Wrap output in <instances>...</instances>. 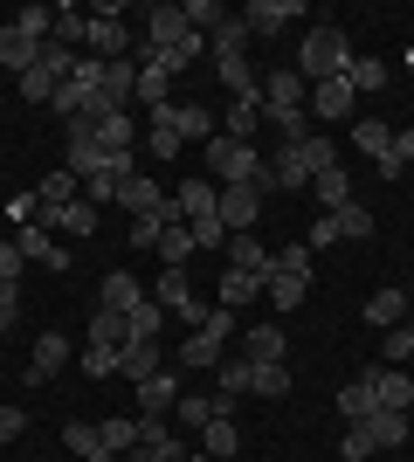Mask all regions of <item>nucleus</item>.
<instances>
[{
    "label": "nucleus",
    "mask_w": 414,
    "mask_h": 462,
    "mask_svg": "<svg viewBox=\"0 0 414 462\" xmlns=\"http://www.w3.org/2000/svg\"><path fill=\"white\" fill-rule=\"evenodd\" d=\"M345 62H353V42H345V28H338V21H317L311 35H304L297 77H304V83H332V77H345Z\"/></svg>",
    "instance_id": "1"
},
{
    "label": "nucleus",
    "mask_w": 414,
    "mask_h": 462,
    "mask_svg": "<svg viewBox=\"0 0 414 462\" xmlns=\"http://www.w3.org/2000/svg\"><path fill=\"white\" fill-rule=\"evenodd\" d=\"M207 173L215 187H270V159L242 138H207Z\"/></svg>",
    "instance_id": "2"
},
{
    "label": "nucleus",
    "mask_w": 414,
    "mask_h": 462,
    "mask_svg": "<svg viewBox=\"0 0 414 462\" xmlns=\"http://www.w3.org/2000/svg\"><path fill=\"white\" fill-rule=\"evenodd\" d=\"M235 318H242V310H221V304H215V310H207V325H200L194 338L179 346V366H187V373H215L221 359H228L221 346L235 338Z\"/></svg>",
    "instance_id": "3"
},
{
    "label": "nucleus",
    "mask_w": 414,
    "mask_h": 462,
    "mask_svg": "<svg viewBox=\"0 0 414 462\" xmlns=\"http://www.w3.org/2000/svg\"><path fill=\"white\" fill-rule=\"evenodd\" d=\"M118 14H124L118 0L90 7V28H83V42H90V56H97V62H118V56H132V28H124Z\"/></svg>",
    "instance_id": "4"
},
{
    "label": "nucleus",
    "mask_w": 414,
    "mask_h": 462,
    "mask_svg": "<svg viewBox=\"0 0 414 462\" xmlns=\"http://www.w3.org/2000/svg\"><path fill=\"white\" fill-rule=\"evenodd\" d=\"M187 35H200L194 21H187V7H179V0H152V14H145V49H179Z\"/></svg>",
    "instance_id": "5"
},
{
    "label": "nucleus",
    "mask_w": 414,
    "mask_h": 462,
    "mask_svg": "<svg viewBox=\"0 0 414 462\" xmlns=\"http://www.w3.org/2000/svg\"><path fill=\"white\" fill-rule=\"evenodd\" d=\"M152 297H159V310H173V318H187V325H207V304H200V297H194V283H187V270H159V290H152Z\"/></svg>",
    "instance_id": "6"
},
{
    "label": "nucleus",
    "mask_w": 414,
    "mask_h": 462,
    "mask_svg": "<svg viewBox=\"0 0 414 462\" xmlns=\"http://www.w3.org/2000/svg\"><path fill=\"white\" fill-rule=\"evenodd\" d=\"M215 214L228 235H256V214H262V187H221L215 193Z\"/></svg>",
    "instance_id": "7"
},
{
    "label": "nucleus",
    "mask_w": 414,
    "mask_h": 462,
    "mask_svg": "<svg viewBox=\"0 0 414 462\" xmlns=\"http://www.w3.org/2000/svg\"><path fill=\"white\" fill-rule=\"evenodd\" d=\"M173 77H179V69H173L166 49H138V104H152V111H159V104H173V97H166Z\"/></svg>",
    "instance_id": "8"
},
{
    "label": "nucleus",
    "mask_w": 414,
    "mask_h": 462,
    "mask_svg": "<svg viewBox=\"0 0 414 462\" xmlns=\"http://www.w3.org/2000/svg\"><path fill=\"white\" fill-rule=\"evenodd\" d=\"M304 111H311L317 125H345V117L359 111V97H353L345 77H332V83H311V104H304Z\"/></svg>",
    "instance_id": "9"
},
{
    "label": "nucleus",
    "mask_w": 414,
    "mask_h": 462,
    "mask_svg": "<svg viewBox=\"0 0 414 462\" xmlns=\"http://www.w3.org/2000/svg\"><path fill=\"white\" fill-rule=\"evenodd\" d=\"M311 104V83L297 69H262V111H304Z\"/></svg>",
    "instance_id": "10"
},
{
    "label": "nucleus",
    "mask_w": 414,
    "mask_h": 462,
    "mask_svg": "<svg viewBox=\"0 0 414 462\" xmlns=\"http://www.w3.org/2000/svg\"><path fill=\"white\" fill-rule=\"evenodd\" d=\"M317 166H311V138L304 145H276L270 152V187H311Z\"/></svg>",
    "instance_id": "11"
},
{
    "label": "nucleus",
    "mask_w": 414,
    "mask_h": 462,
    "mask_svg": "<svg viewBox=\"0 0 414 462\" xmlns=\"http://www.w3.org/2000/svg\"><path fill=\"white\" fill-rule=\"evenodd\" d=\"M228 270L270 283V276H276V249H270V242H256V235H228Z\"/></svg>",
    "instance_id": "12"
},
{
    "label": "nucleus",
    "mask_w": 414,
    "mask_h": 462,
    "mask_svg": "<svg viewBox=\"0 0 414 462\" xmlns=\"http://www.w3.org/2000/svg\"><path fill=\"white\" fill-rule=\"evenodd\" d=\"M132 407H145L138 421H159L166 407H179V366H159L152 380H138V401Z\"/></svg>",
    "instance_id": "13"
},
{
    "label": "nucleus",
    "mask_w": 414,
    "mask_h": 462,
    "mask_svg": "<svg viewBox=\"0 0 414 462\" xmlns=\"http://www.w3.org/2000/svg\"><path fill=\"white\" fill-rule=\"evenodd\" d=\"M242 21H249V35H283L290 21H304V0H249Z\"/></svg>",
    "instance_id": "14"
},
{
    "label": "nucleus",
    "mask_w": 414,
    "mask_h": 462,
    "mask_svg": "<svg viewBox=\"0 0 414 462\" xmlns=\"http://www.w3.org/2000/svg\"><path fill=\"white\" fill-rule=\"evenodd\" d=\"M145 297H152V290L138 283L132 270H111V276L97 283V310H118V318H132V310L145 304Z\"/></svg>",
    "instance_id": "15"
},
{
    "label": "nucleus",
    "mask_w": 414,
    "mask_h": 462,
    "mask_svg": "<svg viewBox=\"0 0 414 462\" xmlns=\"http://www.w3.org/2000/svg\"><path fill=\"white\" fill-rule=\"evenodd\" d=\"M69 366V338H62V331H41L35 338V352H28V380H56V373Z\"/></svg>",
    "instance_id": "16"
},
{
    "label": "nucleus",
    "mask_w": 414,
    "mask_h": 462,
    "mask_svg": "<svg viewBox=\"0 0 414 462\" xmlns=\"http://www.w3.org/2000/svg\"><path fill=\"white\" fill-rule=\"evenodd\" d=\"M14 249L28 255V263H41V270H69V249H56L41 221H28V228H14Z\"/></svg>",
    "instance_id": "17"
},
{
    "label": "nucleus",
    "mask_w": 414,
    "mask_h": 462,
    "mask_svg": "<svg viewBox=\"0 0 414 462\" xmlns=\"http://www.w3.org/2000/svg\"><path fill=\"white\" fill-rule=\"evenodd\" d=\"M124 462H179L173 428H166V421H138V448H132Z\"/></svg>",
    "instance_id": "18"
},
{
    "label": "nucleus",
    "mask_w": 414,
    "mask_h": 462,
    "mask_svg": "<svg viewBox=\"0 0 414 462\" xmlns=\"http://www.w3.org/2000/svg\"><path fill=\"white\" fill-rule=\"evenodd\" d=\"M35 62H41V42H35V35H21L14 21H7V28H0V69H14V77H28Z\"/></svg>",
    "instance_id": "19"
},
{
    "label": "nucleus",
    "mask_w": 414,
    "mask_h": 462,
    "mask_svg": "<svg viewBox=\"0 0 414 462\" xmlns=\"http://www.w3.org/2000/svg\"><path fill=\"white\" fill-rule=\"evenodd\" d=\"M408 310H414L408 290H373V297H366V325H373V331H394V325H408Z\"/></svg>",
    "instance_id": "20"
},
{
    "label": "nucleus",
    "mask_w": 414,
    "mask_h": 462,
    "mask_svg": "<svg viewBox=\"0 0 414 462\" xmlns=\"http://www.w3.org/2000/svg\"><path fill=\"white\" fill-rule=\"evenodd\" d=\"M256 132H262V97H235L228 117H221V138H242V145H249Z\"/></svg>",
    "instance_id": "21"
},
{
    "label": "nucleus",
    "mask_w": 414,
    "mask_h": 462,
    "mask_svg": "<svg viewBox=\"0 0 414 462\" xmlns=\"http://www.w3.org/2000/svg\"><path fill=\"white\" fill-rule=\"evenodd\" d=\"M373 407H394V414H408V407H414V380H408L400 366L373 373Z\"/></svg>",
    "instance_id": "22"
},
{
    "label": "nucleus",
    "mask_w": 414,
    "mask_h": 462,
    "mask_svg": "<svg viewBox=\"0 0 414 462\" xmlns=\"http://www.w3.org/2000/svg\"><path fill=\"white\" fill-rule=\"evenodd\" d=\"M41 228L49 235H97V208H90V200H69V208L41 214Z\"/></svg>",
    "instance_id": "23"
},
{
    "label": "nucleus",
    "mask_w": 414,
    "mask_h": 462,
    "mask_svg": "<svg viewBox=\"0 0 414 462\" xmlns=\"http://www.w3.org/2000/svg\"><path fill=\"white\" fill-rule=\"evenodd\" d=\"M242 352H249L256 366H270V359L290 352V338H283V325H249V331H242Z\"/></svg>",
    "instance_id": "24"
},
{
    "label": "nucleus",
    "mask_w": 414,
    "mask_h": 462,
    "mask_svg": "<svg viewBox=\"0 0 414 462\" xmlns=\"http://www.w3.org/2000/svg\"><path fill=\"white\" fill-rule=\"evenodd\" d=\"M35 200H41V214H56V208H69V200H83V180L77 173H41V187H35Z\"/></svg>",
    "instance_id": "25"
},
{
    "label": "nucleus",
    "mask_w": 414,
    "mask_h": 462,
    "mask_svg": "<svg viewBox=\"0 0 414 462\" xmlns=\"http://www.w3.org/2000/svg\"><path fill=\"white\" fill-rule=\"evenodd\" d=\"M262 290H270V304H276V310H297L304 297H311V270H276Z\"/></svg>",
    "instance_id": "26"
},
{
    "label": "nucleus",
    "mask_w": 414,
    "mask_h": 462,
    "mask_svg": "<svg viewBox=\"0 0 414 462\" xmlns=\"http://www.w3.org/2000/svg\"><path fill=\"white\" fill-rule=\"evenodd\" d=\"M118 373H124V380H152V373H159V338H132V346H124L118 352Z\"/></svg>",
    "instance_id": "27"
},
{
    "label": "nucleus",
    "mask_w": 414,
    "mask_h": 462,
    "mask_svg": "<svg viewBox=\"0 0 414 462\" xmlns=\"http://www.w3.org/2000/svg\"><path fill=\"white\" fill-rule=\"evenodd\" d=\"M159 263H166V270H187V255H194V228H187V221H166V228H159Z\"/></svg>",
    "instance_id": "28"
},
{
    "label": "nucleus",
    "mask_w": 414,
    "mask_h": 462,
    "mask_svg": "<svg viewBox=\"0 0 414 462\" xmlns=\"http://www.w3.org/2000/svg\"><path fill=\"white\" fill-rule=\"evenodd\" d=\"M62 448H69V456H83V462H118L111 448H104V435H97L90 421H69V428H62Z\"/></svg>",
    "instance_id": "29"
},
{
    "label": "nucleus",
    "mask_w": 414,
    "mask_h": 462,
    "mask_svg": "<svg viewBox=\"0 0 414 462\" xmlns=\"http://www.w3.org/2000/svg\"><path fill=\"white\" fill-rule=\"evenodd\" d=\"M338 414H345V421H366V414H373V373H359V380H345L338 386Z\"/></svg>",
    "instance_id": "30"
},
{
    "label": "nucleus",
    "mask_w": 414,
    "mask_h": 462,
    "mask_svg": "<svg viewBox=\"0 0 414 462\" xmlns=\"http://www.w3.org/2000/svg\"><path fill=\"white\" fill-rule=\"evenodd\" d=\"M353 145L380 166V159L394 152V125H380V117H359V125H353Z\"/></svg>",
    "instance_id": "31"
},
{
    "label": "nucleus",
    "mask_w": 414,
    "mask_h": 462,
    "mask_svg": "<svg viewBox=\"0 0 414 462\" xmlns=\"http://www.w3.org/2000/svg\"><path fill=\"white\" fill-rule=\"evenodd\" d=\"M311 187H317V208H325V214L353 208V180H345V166H325V173H317Z\"/></svg>",
    "instance_id": "32"
},
{
    "label": "nucleus",
    "mask_w": 414,
    "mask_h": 462,
    "mask_svg": "<svg viewBox=\"0 0 414 462\" xmlns=\"http://www.w3.org/2000/svg\"><path fill=\"white\" fill-rule=\"evenodd\" d=\"M366 435H373V448H400V442H408V414L373 407V414H366Z\"/></svg>",
    "instance_id": "33"
},
{
    "label": "nucleus",
    "mask_w": 414,
    "mask_h": 462,
    "mask_svg": "<svg viewBox=\"0 0 414 462\" xmlns=\"http://www.w3.org/2000/svg\"><path fill=\"white\" fill-rule=\"evenodd\" d=\"M173 132L187 145V138H221V125L207 117V104H173Z\"/></svg>",
    "instance_id": "34"
},
{
    "label": "nucleus",
    "mask_w": 414,
    "mask_h": 462,
    "mask_svg": "<svg viewBox=\"0 0 414 462\" xmlns=\"http://www.w3.org/2000/svg\"><path fill=\"white\" fill-rule=\"evenodd\" d=\"M97 435H104V448L124 462L138 448V414H111V421H97Z\"/></svg>",
    "instance_id": "35"
},
{
    "label": "nucleus",
    "mask_w": 414,
    "mask_h": 462,
    "mask_svg": "<svg viewBox=\"0 0 414 462\" xmlns=\"http://www.w3.org/2000/svg\"><path fill=\"white\" fill-rule=\"evenodd\" d=\"M207 49H215V56H249V21H242V14L215 21V35H207Z\"/></svg>",
    "instance_id": "36"
},
{
    "label": "nucleus",
    "mask_w": 414,
    "mask_h": 462,
    "mask_svg": "<svg viewBox=\"0 0 414 462\" xmlns=\"http://www.w3.org/2000/svg\"><path fill=\"white\" fill-rule=\"evenodd\" d=\"M215 193H221V187H207V173H200V180H187V187L173 193L179 221H194V214H215Z\"/></svg>",
    "instance_id": "37"
},
{
    "label": "nucleus",
    "mask_w": 414,
    "mask_h": 462,
    "mask_svg": "<svg viewBox=\"0 0 414 462\" xmlns=\"http://www.w3.org/2000/svg\"><path fill=\"white\" fill-rule=\"evenodd\" d=\"M215 380H221V401H242V393H249V380H256V359H221Z\"/></svg>",
    "instance_id": "38"
},
{
    "label": "nucleus",
    "mask_w": 414,
    "mask_h": 462,
    "mask_svg": "<svg viewBox=\"0 0 414 462\" xmlns=\"http://www.w3.org/2000/svg\"><path fill=\"white\" fill-rule=\"evenodd\" d=\"M235 448H242V428L235 421H207V428H200V456H235Z\"/></svg>",
    "instance_id": "39"
},
{
    "label": "nucleus",
    "mask_w": 414,
    "mask_h": 462,
    "mask_svg": "<svg viewBox=\"0 0 414 462\" xmlns=\"http://www.w3.org/2000/svg\"><path fill=\"white\" fill-rule=\"evenodd\" d=\"M332 228H338V242H366V235H373V208H359V200H353V208L332 214Z\"/></svg>",
    "instance_id": "40"
},
{
    "label": "nucleus",
    "mask_w": 414,
    "mask_h": 462,
    "mask_svg": "<svg viewBox=\"0 0 414 462\" xmlns=\"http://www.w3.org/2000/svg\"><path fill=\"white\" fill-rule=\"evenodd\" d=\"M132 111H118V117H97V145L104 152H132Z\"/></svg>",
    "instance_id": "41"
},
{
    "label": "nucleus",
    "mask_w": 414,
    "mask_h": 462,
    "mask_svg": "<svg viewBox=\"0 0 414 462\" xmlns=\"http://www.w3.org/2000/svg\"><path fill=\"white\" fill-rule=\"evenodd\" d=\"M256 297H262V283H256V276H242V270H228V276H221V310H242V304H256Z\"/></svg>",
    "instance_id": "42"
},
{
    "label": "nucleus",
    "mask_w": 414,
    "mask_h": 462,
    "mask_svg": "<svg viewBox=\"0 0 414 462\" xmlns=\"http://www.w3.org/2000/svg\"><path fill=\"white\" fill-rule=\"evenodd\" d=\"M249 393H262V401H283V393H290V366H283V359H270V366H256V380H249Z\"/></svg>",
    "instance_id": "43"
},
{
    "label": "nucleus",
    "mask_w": 414,
    "mask_h": 462,
    "mask_svg": "<svg viewBox=\"0 0 414 462\" xmlns=\"http://www.w3.org/2000/svg\"><path fill=\"white\" fill-rule=\"evenodd\" d=\"M345 83H353V97L380 90V83H387V62H380V56H353V62H345Z\"/></svg>",
    "instance_id": "44"
},
{
    "label": "nucleus",
    "mask_w": 414,
    "mask_h": 462,
    "mask_svg": "<svg viewBox=\"0 0 414 462\" xmlns=\"http://www.w3.org/2000/svg\"><path fill=\"white\" fill-rule=\"evenodd\" d=\"M118 352H124V346H97V338H90L77 359H83V373H90V380H111V373H118Z\"/></svg>",
    "instance_id": "45"
},
{
    "label": "nucleus",
    "mask_w": 414,
    "mask_h": 462,
    "mask_svg": "<svg viewBox=\"0 0 414 462\" xmlns=\"http://www.w3.org/2000/svg\"><path fill=\"white\" fill-rule=\"evenodd\" d=\"M380 352H387V366H408L414 359V310H408V325H394L387 338H380Z\"/></svg>",
    "instance_id": "46"
},
{
    "label": "nucleus",
    "mask_w": 414,
    "mask_h": 462,
    "mask_svg": "<svg viewBox=\"0 0 414 462\" xmlns=\"http://www.w3.org/2000/svg\"><path fill=\"white\" fill-rule=\"evenodd\" d=\"M159 318H166V310H159L152 297H145V304H138L132 318H124V346H132V338H159Z\"/></svg>",
    "instance_id": "47"
},
{
    "label": "nucleus",
    "mask_w": 414,
    "mask_h": 462,
    "mask_svg": "<svg viewBox=\"0 0 414 462\" xmlns=\"http://www.w3.org/2000/svg\"><path fill=\"white\" fill-rule=\"evenodd\" d=\"M14 28H21V35H35V42H49V35H56V7H21Z\"/></svg>",
    "instance_id": "48"
},
{
    "label": "nucleus",
    "mask_w": 414,
    "mask_h": 462,
    "mask_svg": "<svg viewBox=\"0 0 414 462\" xmlns=\"http://www.w3.org/2000/svg\"><path fill=\"white\" fill-rule=\"evenodd\" d=\"M187 228H194V249H228V228H221V214H194Z\"/></svg>",
    "instance_id": "49"
},
{
    "label": "nucleus",
    "mask_w": 414,
    "mask_h": 462,
    "mask_svg": "<svg viewBox=\"0 0 414 462\" xmlns=\"http://www.w3.org/2000/svg\"><path fill=\"white\" fill-rule=\"evenodd\" d=\"M179 7H187V21H194L200 35H215V21H228V7H221V0H179Z\"/></svg>",
    "instance_id": "50"
},
{
    "label": "nucleus",
    "mask_w": 414,
    "mask_h": 462,
    "mask_svg": "<svg viewBox=\"0 0 414 462\" xmlns=\"http://www.w3.org/2000/svg\"><path fill=\"white\" fill-rule=\"evenodd\" d=\"M90 338L97 346H124V318L118 310H90Z\"/></svg>",
    "instance_id": "51"
},
{
    "label": "nucleus",
    "mask_w": 414,
    "mask_h": 462,
    "mask_svg": "<svg viewBox=\"0 0 414 462\" xmlns=\"http://www.w3.org/2000/svg\"><path fill=\"white\" fill-rule=\"evenodd\" d=\"M338 456H345V462H366V456H373V435H366V421H353V428H345Z\"/></svg>",
    "instance_id": "52"
},
{
    "label": "nucleus",
    "mask_w": 414,
    "mask_h": 462,
    "mask_svg": "<svg viewBox=\"0 0 414 462\" xmlns=\"http://www.w3.org/2000/svg\"><path fill=\"white\" fill-rule=\"evenodd\" d=\"M276 270H311V242H290V249H276Z\"/></svg>",
    "instance_id": "53"
},
{
    "label": "nucleus",
    "mask_w": 414,
    "mask_h": 462,
    "mask_svg": "<svg viewBox=\"0 0 414 462\" xmlns=\"http://www.w3.org/2000/svg\"><path fill=\"white\" fill-rule=\"evenodd\" d=\"M21 263H28V255H21L14 242H0V283H21Z\"/></svg>",
    "instance_id": "54"
},
{
    "label": "nucleus",
    "mask_w": 414,
    "mask_h": 462,
    "mask_svg": "<svg viewBox=\"0 0 414 462\" xmlns=\"http://www.w3.org/2000/svg\"><path fill=\"white\" fill-rule=\"evenodd\" d=\"M7 214H14V228H28V221L41 214V200H35V193H14V200H7Z\"/></svg>",
    "instance_id": "55"
},
{
    "label": "nucleus",
    "mask_w": 414,
    "mask_h": 462,
    "mask_svg": "<svg viewBox=\"0 0 414 462\" xmlns=\"http://www.w3.org/2000/svg\"><path fill=\"white\" fill-rule=\"evenodd\" d=\"M21 318V283H0V331Z\"/></svg>",
    "instance_id": "56"
},
{
    "label": "nucleus",
    "mask_w": 414,
    "mask_h": 462,
    "mask_svg": "<svg viewBox=\"0 0 414 462\" xmlns=\"http://www.w3.org/2000/svg\"><path fill=\"white\" fill-rule=\"evenodd\" d=\"M304 242H311V249H332V242H338V228H332V214H317V221H311V235H304Z\"/></svg>",
    "instance_id": "57"
},
{
    "label": "nucleus",
    "mask_w": 414,
    "mask_h": 462,
    "mask_svg": "<svg viewBox=\"0 0 414 462\" xmlns=\"http://www.w3.org/2000/svg\"><path fill=\"white\" fill-rule=\"evenodd\" d=\"M311 166H317V173H325V166H338V145H332V138H325V132L311 138Z\"/></svg>",
    "instance_id": "58"
},
{
    "label": "nucleus",
    "mask_w": 414,
    "mask_h": 462,
    "mask_svg": "<svg viewBox=\"0 0 414 462\" xmlns=\"http://www.w3.org/2000/svg\"><path fill=\"white\" fill-rule=\"evenodd\" d=\"M159 228L166 221H132V249H159Z\"/></svg>",
    "instance_id": "59"
},
{
    "label": "nucleus",
    "mask_w": 414,
    "mask_h": 462,
    "mask_svg": "<svg viewBox=\"0 0 414 462\" xmlns=\"http://www.w3.org/2000/svg\"><path fill=\"white\" fill-rule=\"evenodd\" d=\"M179 152V132H166V125H152V159H173Z\"/></svg>",
    "instance_id": "60"
},
{
    "label": "nucleus",
    "mask_w": 414,
    "mask_h": 462,
    "mask_svg": "<svg viewBox=\"0 0 414 462\" xmlns=\"http://www.w3.org/2000/svg\"><path fill=\"white\" fill-rule=\"evenodd\" d=\"M21 428H28V414H21V407H0V442H14Z\"/></svg>",
    "instance_id": "61"
}]
</instances>
